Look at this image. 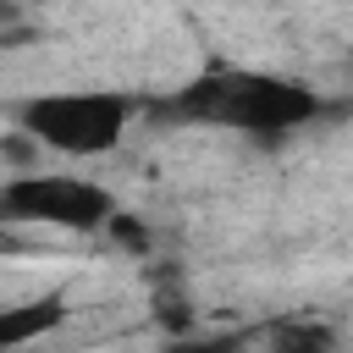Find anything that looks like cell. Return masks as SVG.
Segmentation results:
<instances>
[{
  "mask_svg": "<svg viewBox=\"0 0 353 353\" xmlns=\"http://www.w3.org/2000/svg\"><path fill=\"white\" fill-rule=\"evenodd\" d=\"M17 39H22V28H0V50H11Z\"/></svg>",
  "mask_w": 353,
  "mask_h": 353,
  "instance_id": "obj_7",
  "label": "cell"
},
{
  "mask_svg": "<svg viewBox=\"0 0 353 353\" xmlns=\"http://www.w3.org/2000/svg\"><path fill=\"white\" fill-rule=\"evenodd\" d=\"M127 116H132V99L110 88H61L17 105L22 132L55 154H110L127 132Z\"/></svg>",
  "mask_w": 353,
  "mask_h": 353,
  "instance_id": "obj_2",
  "label": "cell"
},
{
  "mask_svg": "<svg viewBox=\"0 0 353 353\" xmlns=\"http://www.w3.org/2000/svg\"><path fill=\"white\" fill-rule=\"evenodd\" d=\"M331 105L298 83V77H276V72H237V66H221V72H204L193 77L176 99H165V116H182V121H210V127H237L248 138H287L309 121H320Z\"/></svg>",
  "mask_w": 353,
  "mask_h": 353,
  "instance_id": "obj_1",
  "label": "cell"
},
{
  "mask_svg": "<svg viewBox=\"0 0 353 353\" xmlns=\"http://www.w3.org/2000/svg\"><path fill=\"white\" fill-rule=\"evenodd\" d=\"M28 143H11V138H0V154H22Z\"/></svg>",
  "mask_w": 353,
  "mask_h": 353,
  "instance_id": "obj_8",
  "label": "cell"
},
{
  "mask_svg": "<svg viewBox=\"0 0 353 353\" xmlns=\"http://www.w3.org/2000/svg\"><path fill=\"white\" fill-rule=\"evenodd\" d=\"M336 331L320 320H281L270 325V353H336Z\"/></svg>",
  "mask_w": 353,
  "mask_h": 353,
  "instance_id": "obj_5",
  "label": "cell"
},
{
  "mask_svg": "<svg viewBox=\"0 0 353 353\" xmlns=\"http://www.w3.org/2000/svg\"><path fill=\"white\" fill-rule=\"evenodd\" d=\"M66 298L61 292H44V298H28V303H6L0 309V353H22L33 347L39 336H50L55 325H66Z\"/></svg>",
  "mask_w": 353,
  "mask_h": 353,
  "instance_id": "obj_4",
  "label": "cell"
},
{
  "mask_svg": "<svg viewBox=\"0 0 353 353\" xmlns=\"http://www.w3.org/2000/svg\"><path fill=\"white\" fill-rule=\"evenodd\" d=\"M0 215L6 221H44L61 232H99L116 221L110 188L88 176H11L0 188Z\"/></svg>",
  "mask_w": 353,
  "mask_h": 353,
  "instance_id": "obj_3",
  "label": "cell"
},
{
  "mask_svg": "<svg viewBox=\"0 0 353 353\" xmlns=\"http://www.w3.org/2000/svg\"><path fill=\"white\" fill-rule=\"evenodd\" d=\"M243 331H204V336H176L165 342V353H243Z\"/></svg>",
  "mask_w": 353,
  "mask_h": 353,
  "instance_id": "obj_6",
  "label": "cell"
}]
</instances>
